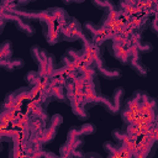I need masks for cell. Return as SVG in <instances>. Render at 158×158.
Listing matches in <instances>:
<instances>
[{"label":"cell","mask_w":158,"mask_h":158,"mask_svg":"<svg viewBox=\"0 0 158 158\" xmlns=\"http://www.w3.org/2000/svg\"><path fill=\"white\" fill-rule=\"evenodd\" d=\"M70 19L69 14L63 7H48L43 11H40V23H53L62 27Z\"/></svg>","instance_id":"6da1fadb"},{"label":"cell","mask_w":158,"mask_h":158,"mask_svg":"<svg viewBox=\"0 0 158 158\" xmlns=\"http://www.w3.org/2000/svg\"><path fill=\"white\" fill-rule=\"evenodd\" d=\"M81 33H83L81 23L79 22L78 19H75L73 16H70V19L60 27L62 41H68V42L78 41Z\"/></svg>","instance_id":"7a4b0ae2"},{"label":"cell","mask_w":158,"mask_h":158,"mask_svg":"<svg viewBox=\"0 0 158 158\" xmlns=\"http://www.w3.org/2000/svg\"><path fill=\"white\" fill-rule=\"evenodd\" d=\"M12 95V105L14 109L20 112L21 109L27 107L28 104L32 101L31 100V88L30 86H21L16 89L15 91H11Z\"/></svg>","instance_id":"3957f363"},{"label":"cell","mask_w":158,"mask_h":158,"mask_svg":"<svg viewBox=\"0 0 158 158\" xmlns=\"http://www.w3.org/2000/svg\"><path fill=\"white\" fill-rule=\"evenodd\" d=\"M69 148L72 149H78V148H81L85 143L84 141V136L81 135L80 130L78 126H72L68 132H67V139L64 142Z\"/></svg>","instance_id":"277c9868"},{"label":"cell","mask_w":158,"mask_h":158,"mask_svg":"<svg viewBox=\"0 0 158 158\" xmlns=\"http://www.w3.org/2000/svg\"><path fill=\"white\" fill-rule=\"evenodd\" d=\"M41 26H42V33H43L47 43H49L51 46H54L62 41L59 26L53 25V23H41Z\"/></svg>","instance_id":"5b68a950"},{"label":"cell","mask_w":158,"mask_h":158,"mask_svg":"<svg viewBox=\"0 0 158 158\" xmlns=\"http://www.w3.org/2000/svg\"><path fill=\"white\" fill-rule=\"evenodd\" d=\"M57 68H58L57 59H56V57L52 53H49L47 59L38 65V70L37 72H38V74H40V77L42 79H49L54 74Z\"/></svg>","instance_id":"8992f818"},{"label":"cell","mask_w":158,"mask_h":158,"mask_svg":"<svg viewBox=\"0 0 158 158\" xmlns=\"http://www.w3.org/2000/svg\"><path fill=\"white\" fill-rule=\"evenodd\" d=\"M80 64V51L77 48H68L59 59L58 67H74Z\"/></svg>","instance_id":"52a82bcc"},{"label":"cell","mask_w":158,"mask_h":158,"mask_svg":"<svg viewBox=\"0 0 158 158\" xmlns=\"http://www.w3.org/2000/svg\"><path fill=\"white\" fill-rule=\"evenodd\" d=\"M14 49H12V42L10 40H5L0 43V69L5 67V64L12 58Z\"/></svg>","instance_id":"ba28073f"},{"label":"cell","mask_w":158,"mask_h":158,"mask_svg":"<svg viewBox=\"0 0 158 158\" xmlns=\"http://www.w3.org/2000/svg\"><path fill=\"white\" fill-rule=\"evenodd\" d=\"M48 95L49 101H57V102H65V88L64 85H48Z\"/></svg>","instance_id":"9c48e42d"},{"label":"cell","mask_w":158,"mask_h":158,"mask_svg":"<svg viewBox=\"0 0 158 158\" xmlns=\"http://www.w3.org/2000/svg\"><path fill=\"white\" fill-rule=\"evenodd\" d=\"M96 74H98V77H101V78H104V79L115 80V79L121 78L122 72H121V69H118V68H109V67L104 65V67L96 68Z\"/></svg>","instance_id":"30bf717a"},{"label":"cell","mask_w":158,"mask_h":158,"mask_svg":"<svg viewBox=\"0 0 158 158\" xmlns=\"http://www.w3.org/2000/svg\"><path fill=\"white\" fill-rule=\"evenodd\" d=\"M19 112L14 109L0 105V125H11L17 117Z\"/></svg>","instance_id":"8fae6325"},{"label":"cell","mask_w":158,"mask_h":158,"mask_svg":"<svg viewBox=\"0 0 158 158\" xmlns=\"http://www.w3.org/2000/svg\"><path fill=\"white\" fill-rule=\"evenodd\" d=\"M30 54H31L32 59L35 60V63H36L37 65H40L41 63H43V62L47 59L49 52H48L46 48H43V47L38 46V44H33V46L30 48Z\"/></svg>","instance_id":"7c38bea8"},{"label":"cell","mask_w":158,"mask_h":158,"mask_svg":"<svg viewBox=\"0 0 158 158\" xmlns=\"http://www.w3.org/2000/svg\"><path fill=\"white\" fill-rule=\"evenodd\" d=\"M57 132H58L57 127H54V126H52V125L48 123V125L44 127V130L42 131V133L38 136V141L44 146V144L52 142V141L56 138Z\"/></svg>","instance_id":"4fadbf2b"},{"label":"cell","mask_w":158,"mask_h":158,"mask_svg":"<svg viewBox=\"0 0 158 158\" xmlns=\"http://www.w3.org/2000/svg\"><path fill=\"white\" fill-rule=\"evenodd\" d=\"M128 65L131 67V69H133V72L136 74H138L139 77H147L148 74V68L146 67V64L141 60V58H132L128 62Z\"/></svg>","instance_id":"5bb4252c"},{"label":"cell","mask_w":158,"mask_h":158,"mask_svg":"<svg viewBox=\"0 0 158 158\" xmlns=\"http://www.w3.org/2000/svg\"><path fill=\"white\" fill-rule=\"evenodd\" d=\"M70 109H72V112L75 115V117L80 121H85L90 117V112L89 110L83 105V104H74V105H70Z\"/></svg>","instance_id":"9a60e30c"},{"label":"cell","mask_w":158,"mask_h":158,"mask_svg":"<svg viewBox=\"0 0 158 158\" xmlns=\"http://www.w3.org/2000/svg\"><path fill=\"white\" fill-rule=\"evenodd\" d=\"M123 96H125V90H123V88H122V86L116 88V89L112 91L111 96H110V99H111V101H112L114 106H115L118 111H121V106H122Z\"/></svg>","instance_id":"2e32d148"},{"label":"cell","mask_w":158,"mask_h":158,"mask_svg":"<svg viewBox=\"0 0 158 158\" xmlns=\"http://www.w3.org/2000/svg\"><path fill=\"white\" fill-rule=\"evenodd\" d=\"M99 104L105 109V111H106V112H109V114H110V115H112V116H116L117 114H120V111L114 106V104H112V101H111L110 96L100 95V101H99Z\"/></svg>","instance_id":"e0dca14e"},{"label":"cell","mask_w":158,"mask_h":158,"mask_svg":"<svg viewBox=\"0 0 158 158\" xmlns=\"http://www.w3.org/2000/svg\"><path fill=\"white\" fill-rule=\"evenodd\" d=\"M81 28H83V33H84L88 38H90V40H93L94 36H95V35L98 33V31L100 30L99 25H98V23H94V22H91V21L84 22V23L81 25Z\"/></svg>","instance_id":"ac0fdd59"},{"label":"cell","mask_w":158,"mask_h":158,"mask_svg":"<svg viewBox=\"0 0 158 158\" xmlns=\"http://www.w3.org/2000/svg\"><path fill=\"white\" fill-rule=\"evenodd\" d=\"M23 79H25L27 86H30V88H33V86L38 85L42 81V78L40 77V74H38L37 70H30V72H27L25 74V78Z\"/></svg>","instance_id":"d6986e66"},{"label":"cell","mask_w":158,"mask_h":158,"mask_svg":"<svg viewBox=\"0 0 158 158\" xmlns=\"http://www.w3.org/2000/svg\"><path fill=\"white\" fill-rule=\"evenodd\" d=\"M111 137L114 138V142L118 146H123L130 138L127 136V133L122 130V128H115L111 131Z\"/></svg>","instance_id":"ffe728a7"},{"label":"cell","mask_w":158,"mask_h":158,"mask_svg":"<svg viewBox=\"0 0 158 158\" xmlns=\"http://www.w3.org/2000/svg\"><path fill=\"white\" fill-rule=\"evenodd\" d=\"M23 65H25V62H23L22 58H11V59L5 64V67H4L2 69H5L6 72H14V70H16V69L22 68Z\"/></svg>","instance_id":"44dd1931"},{"label":"cell","mask_w":158,"mask_h":158,"mask_svg":"<svg viewBox=\"0 0 158 158\" xmlns=\"http://www.w3.org/2000/svg\"><path fill=\"white\" fill-rule=\"evenodd\" d=\"M91 4H93L95 7H98V9H100V10H104V11H110V10H116V9H117L115 2L107 1V0H99V1H98V0H93Z\"/></svg>","instance_id":"7402d4cb"},{"label":"cell","mask_w":158,"mask_h":158,"mask_svg":"<svg viewBox=\"0 0 158 158\" xmlns=\"http://www.w3.org/2000/svg\"><path fill=\"white\" fill-rule=\"evenodd\" d=\"M79 130H80L83 136H90V135H94L96 132V126L91 122H85L79 127Z\"/></svg>","instance_id":"603a6c76"},{"label":"cell","mask_w":158,"mask_h":158,"mask_svg":"<svg viewBox=\"0 0 158 158\" xmlns=\"http://www.w3.org/2000/svg\"><path fill=\"white\" fill-rule=\"evenodd\" d=\"M102 148H104V151L107 153V156H112V154H115V153L118 151L120 146L116 144V143L112 142V141H105V142L102 143Z\"/></svg>","instance_id":"cb8c5ba5"},{"label":"cell","mask_w":158,"mask_h":158,"mask_svg":"<svg viewBox=\"0 0 158 158\" xmlns=\"http://www.w3.org/2000/svg\"><path fill=\"white\" fill-rule=\"evenodd\" d=\"M48 123L58 128V127L63 123V116H62V115H59V114H54V115H52V116L49 117Z\"/></svg>","instance_id":"d4e9b609"},{"label":"cell","mask_w":158,"mask_h":158,"mask_svg":"<svg viewBox=\"0 0 158 158\" xmlns=\"http://www.w3.org/2000/svg\"><path fill=\"white\" fill-rule=\"evenodd\" d=\"M59 157L60 158H72V148H69L65 143L59 147Z\"/></svg>","instance_id":"484cf974"},{"label":"cell","mask_w":158,"mask_h":158,"mask_svg":"<svg viewBox=\"0 0 158 158\" xmlns=\"http://www.w3.org/2000/svg\"><path fill=\"white\" fill-rule=\"evenodd\" d=\"M83 156H84V152L81 148L72 149V158H83Z\"/></svg>","instance_id":"4316f807"},{"label":"cell","mask_w":158,"mask_h":158,"mask_svg":"<svg viewBox=\"0 0 158 158\" xmlns=\"http://www.w3.org/2000/svg\"><path fill=\"white\" fill-rule=\"evenodd\" d=\"M83 158H102V157L96 152H89V153H84Z\"/></svg>","instance_id":"83f0119b"},{"label":"cell","mask_w":158,"mask_h":158,"mask_svg":"<svg viewBox=\"0 0 158 158\" xmlns=\"http://www.w3.org/2000/svg\"><path fill=\"white\" fill-rule=\"evenodd\" d=\"M43 158H60V157H59V156H57V154H56V153H53V152H49V151H44Z\"/></svg>","instance_id":"f1b7e54d"},{"label":"cell","mask_w":158,"mask_h":158,"mask_svg":"<svg viewBox=\"0 0 158 158\" xmlns=\"http://www.w3.org/2000/svg\"><path fill=\"white\" fill-rule=\"evenodd\" d=\"M5 25H6V21L0 16V35H1V32H2V30L5 28Z\"/></svg>","instance_id":"f546056e"},{"label":"cell","mask_w":158,"mask_h":158,"mask_svg":"<svg viewBox=\"0 0 158 158\" xmlns=\"http://www.w3.org/2000/svg\"><path fill=\"white\" fill-rule=\"evenodd\" d=\"M151 26H152V31L156 33V32H157V27H156V17L152 20V25H151Z\"/></svg>","instance_id":"4dcf8cb0"}]
</instances>
